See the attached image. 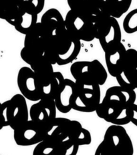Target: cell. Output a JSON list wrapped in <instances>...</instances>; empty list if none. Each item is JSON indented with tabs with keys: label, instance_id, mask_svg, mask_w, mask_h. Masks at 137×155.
<instances>
[{
	"label": "cell",
	"instance_id": "6da1fadb",
	"mask_svg": "<svg viewBox=\"0 0 137 155\" xmlns=\"http://www.w3.org/2000/svg\"><path fill=\"white\" fill-rule=\"evenodd\" d=\"M135 90L115 86L106 90L102 101L96 110L100 118L113 125L124 126L130 123L127 108L135 104Z\"/></svg>",
	"mask_w": 137,
	"mask_h": 155
},
{
	"label": "cell",
	"instance_id": "7a4b0ae2",
	"mask_svg": "<svg viewBox=\"0 0 137 155\" xmlns=\"http://www.w3.org/2000/svg\"><path fill=\"white\" fill-rule=\"evenodd\" d=\"M81 50V41L66 28L55 31L44 56L55 65H68L76 59Z\"/></svg>",
	"mask_w": 137,
	"mask_h": 155
},
{
	"label": "cell",
	"instance_id": "3957f363",
	"mask_svg": "<svg viewBox=\"0 0 137 155\" xmlns=\"http://www.w3.org/2000/svg\"><path fill=\"white\" fill-rule=\"evenodd\" d=\"M76 82V91L73 100L72 109L74 110L91 113L96 112L101 102L100 86L85 85Z\"/></svg>",
	"mask_w": 137,
	"mask_h": 155
},
{
	"label": "cell",
	"instance_id": "277c9868",
	"mask_svg": "<svg viewBox=\"0 0 137 155\" xmlns=\"http://www.w3.org/2000/svg\"><path fill=\"white\" fill-rule=\"evenodd\" d=\"M116 155H133L134 147L129 134L123 126L107 128L102 140Z\"/></svg>",
	"mask_w": 137,
	"mask_h": 155
},
{
	"label": "cell",
	"instance_id": "5b68a950",
	"mask_svg": "<svg viewBox=\"0 0 137 155\" xmlns=\"http://www.w3.org/2000/svg\"><path fill=\"white\" fill-rule=\"evenodd\" d=\"M96 39L104 51L121 44V28L117 19L109 16L95 24Z\"/></svg>",
	"mask_w": 137,
	"mask_h": 155
},
{
	"label": "cell",
	"instance_id": "8992f818",
	"mask_svg": "<svg viewBox=\"0 0 137 155\" xmlns=\"http://www.w3.org/2000/svg\"><path fill=\"white\" fill-rule=\"evenodd\" d=\"M49 136L43 126L33 120H29L14 130V138L18 146L37 145Z\"/></svg>",
	"mask_w": 137,
	"mask_h": 155
},
{
	"label": "cell",
	"instance_id": "52a82bcc",
	"mask_svg": "<svg viewBox=\"0 0 137 155\" xmlns=\"http://www.w3.org/2000/svg\"><path fill=\"white\" fill-rule=\"evenodd\" d=\"M66 28L80 41H90L96 39L95 24L85 16L70 9L65 17Z\"/></svg>",
	"mask_w": 137,
	"mask_h": 155
},
{
	"label": "cell",
	"instance_id": "ba28073f",
	"mask_svg": "<svg viewBox=\"0 0 137 155\" xmlns=\"http://www.w3.org/2000/svg\"><path fill=\"white\" fill-rule=\"evenodd\" d=\"M17 84L21 94L28 101L38 102L42 98V85L31 68L24 66L19 69Z\"/></svg>",
	"mask_w": 137,
	"mask_h": 155
},
{
	"label": "cell",
	"instance_id": "9c48e42d",
	"mask_svg": "<svg viewBox=\"0 0 137 155\" xmlns=\"http://www.w3.org/2000/svg\"><path fill=\"white\" fill-rule=\"evenodd\" d=\"M57 107L54 100L42 98L31 106L30 116L50 132L56 120Z\"/></svg>",
	"mask_w": 137,
	"mask_h": 155
},
{
	"label": "cell",
	"instance_id": "30bf717a",
	"mask_svg": "<svg viewBox=\"0 0 137 155\" xmlns=\"http://www.w3.org/2000/svg\"><path fill=\"white\" fill-rule=\"evenodd\" d=\"M53 33L38 22L32 30L25 35L24 48L32 52L44 55Z\"/></svg>",
	"mask_w": 137,
	"mask_h": 155
},
{
	"label": "cell",
	"instance_id": "8fae6325",
	"mask_svg": "<svg viewBox=\"0 0 137 155\" xmlns=\"http://www.w3.org/2000/svg\"><path fill=\"white\" fill-rule=\"evenodd\" d=\"M9 127L14 130L29 120L30 110L26 98L22 94H17L9 100Z\"/></svg>",
	"mask_w": 137,
	"mask_h": 155
},
{
	"label": "cell",
	"instance_id": "7c38bea8",
	"mask_svg": "<svg viewBox=\"0 0 137 155\" xmlns=\"http://www.w3.org/2000/svg\"><path fill=\"white\" fill-rule=\"evenodd\" d=\"M74 12L85 16L94 24L110 16L105 0H83Z\"/></svg>",
	"mask_w": 137,
	"mask_h": 155
},
{
	"label": "cell",
	"instance_id": "4fadbf2b",
	"mask_svg": "<svg viewBox=\"0 0 137 155\" xmlns=\"http://www.w3.org/2000/svg\"><path fill=\"white\" fill-rule=\"evenodd\" d=\"M126 52L122 43L104 51L107 71L111 76L116 78L124 72Z\"/></svg>",
	"mask_w": 137,
	"mask_h": 155
},
{
	"label": "cell",
	"instance_id": "5bb4252c",
	"mask_svg": "<svg viewBox=\"0 0 137 155\" xmlns=\"http://www.w3.org/2000/svg\"><path fill=\"white\" fill-rule=\"evenodd\" d=\"M70 73L75 82L85 85L98 84L96 81L92 61H78L70 66Z\"/></svg>",
	"mask_w": 137,
	"mask_h": 155
},
{
	"label": "cell",
	"instance_id": "9a60e30c",
	"mask_svg": "<svg viewBox=\"0 0 137 155\" xmlns=\"http://www.w3.org/2000/svg\"><path fill=\"white\" fill-rule=\"evenodd\" d=\"M76 91V82L68 78H65L63 86L55 99L58 110L63 114H67L72 110L73 100Z\"/></svg>",
	"mask_w": 137,
	"mask_h": 155
},
{
	"label": "cell",
	"instance_id": "2e32d148",
	"mask_svg": "<svg viewBox=\"0 0 137 155\" xmlns=\"http://www.w3.org/2000/svg\"><path fill=\"white\" fill-rule=\"evenodd\" d=\"M24 0H3L0 18L12 24L26 11Z\"/></svg>",
	"mask_w": 137,
	"mask_h": 155
},
{
	"label": "cell",
	"instance_id": "e0dca14e",
	"mask_svg": "<svg viewBox=\"0 0 137 155\" xmlns=\"http://www.w3.org/2000/svg\"><path fill=\"white\" fill-rule=\"evenodd\" d=\"M31 68L36 74L38 80H40L42 88L48 84L54 75L53 64L49 61L44 56L30 66Z\"/></svg>",
	"mask_w": 137,
	"mask_h": 155
},
{
	"label": "cell",
	"instance_id": "ac0fdd59",
	"mask_svg": "<svg viewBox=\"0 0 137 155\" xmlns=\"http://www.w3.org/2000/svg\"><path fill=\"white\" fill-rule=\"evenodd\" d=\"M41 24L54 33L55 31L66 28L65 19L57 9L51 8L45 12L41 18Z\"/></svg>",
	"mask_w": 137,
	"mask_h": 155
},
{
	"label": "cell",
	"instance_id": "d6986e66",
	"mask_svg": "<svg viewBox=\"0 0 137 155\" xmlns=\"http://www.w3.org/2000/svg\"><path fill=\"white\" fill-rule=\"evenodd\" d=\"M38 24V14L27 8L20 17L12 24L19 33L26 35Z\"/></svg>",
	"mask_w": 137,
	"mask_h": 155
},
{
	"label": "cell",
	"instance_id": "ffe728a7",
	"mask_svg": "<svg viewBox=\"0 0 137 155\" xmlns=\"http://www.w3.org/2000/svg\"><path fill=\"white\" fill-rule=\"evenodd\" d=\"M32 155H61V142L49 135L35 145Z\"/></svg>",
	"mask_w": 137,
	"mask_h": 155
},
{
	"label": "cell",
	"instance_id": "44dd1931",
	"mask_svg": "<svg viewBox=\"0 0 137 155\" xmlns=\"http://www.w3.org/2000/svg\"><path fill=\"white\" fill-rule=\"evenodd\" d=\"M71 120L66 118L57 117L49 135L60 142L70 139Z\"/></svg>",
	"mask_w": 137,
	"mask_h": 155
},
{
	"label": "cell",
	"instance_id": "7402d4cb",
	"mask_svg": "<svg viewBox=\"0 0 137 155\" xmlns=\"http://www.w3.org/2000/svg\"><path fill=\"white\" fill-rule=\"evenodd\" d=\"M70 139L73 140L80 146L89 145L92 143V135L88 129L82 127L79 121L72 120Z\"/></svg>",
	"mask_w": 137,
	"mask_h": 155
},
{
	"label": "cell",
	"instance_id": "603a6c76",
	"mask_svg": "<svg viewBox=\"0 0 137 155\" xmlns=\"http://www.w3.org/2000/svg\"><path fill=\"white\" fill-rule=\"evenodd\" d=\"M65 78L60 72H55L48 84L42 88V98L54 100L63 86Z\"/></svg>",
	"mask_w": 137,
	"mask_h": 155
},
{
	"label": "cell",
	"instance_id": "cb8c5ba5",
	"mask_svg": "<svg viewBox=\"0 0 137 155\" xmlns=\"http://www.w3.org/2000/svg\"><path fill=\"white\" fill-rule=\"evenodd\" d=\"M105 1L110 15L119 19L129 11L132 0H105Z\"/></svg>",
	"mask_w": 137,
	"mask_h": 155
},
{
	"label": "cell",
	"instance_id": "d4e9b609",
	"mask_svg": "<svg viewBox=\"0 0 137 155\" xmlns=\"http://www.w3.org/2000/svg\"><path fill=\"white\" fill-rule=\"evenodd\" d=\"M123 30L126 34H132L137 32V8L129 12L124 18Z\"/></svg>",
	"mask_w": 137,
	"mask_h": 155
},
{
	"label": "cell",
	"instance_id": "484cf974",
	"mask_svg": "<svg viewBox=\"0 0 137 155\" xmlns=\"http://www.w3.org/2000/svg\"><path fill=\"white\" fill-rule=\"evenodd\" d=\"M80 145L72 139L61 143V155H77Z\"/></svg>",
	"mask_w": 137,
	"mask_h": 155
},
{
	"label": "cell",
	"instance_id": "4316f807",
	"mask_svg": "<svg viewBox=\"0 0 137 155\" xmlns=\"http://www.w3.org/2000/svg\"><path fill=\"white\" fill-rule=\"evenodd\" d=\"M26 8L39 14L43 10L45 5V0H24Z\"/></svg>",
	"mask_w": 137,
	"mask_h": 155
},
{
	"label": "cell",
	"instance_id": "83f0119b",
	"mask_svg": "<svg viewBox=\"0 0 137 155\" xmlns=\"http://www.w3.org/2000/svg\"><path fill=\"white\" fill-rule=\"evenodd\" d=\"M2 122L1 129L4 127H9V101L3 102L1 105Z\"/></svg>",
	"mask_w": 137,
	"mask_h": 155
},
{
	"label": "cell",
	"instance_id": "f1b7e54d",
	"mask_svg": "<svg viewBox=\"0 0 137 155\" xmlns=\"http://www.w3.org/2000/svg\"><path fill=\"white\" fill-rule=\"evenodd\" d=\"M127 114H128L130 122L137 127V104H132L127 108Z\"/></svg>",
	"mask_w": 137,
	"mask_h": 155
},
{
	"label": "cell",
	"instance_id": "f546056e",
	"mask_svg": "<svg viewBox=\"0 0 137 155\" xmlns=\"http://www.w3.org/2000/svg\"><path fill=\"white\" fill-rule=\"evenodd\" d=\"M94 155H116L102 141L98 146Z\"/></svg>",
	"mask_w": 137,
	"mask_h": 155
},
{
	"label": "cell",
	"instance_id": "4dcf8cb0",
	"mask_svg": "<svg viewBox=\"0 0 137 155\" xmlns=\"http://www.w3.org/2000/svg\"><path fill=\"white\" fill-rule=\"evenodd\" d=\"M68 5L70 7L71 10H75L83 0H66Z\"/></svg>",
	"mask_w": 137,
	"mask_h": 155
}]
</instances>
